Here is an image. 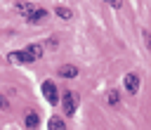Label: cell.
<instances>
[{
  "mask_svg": "<svg viewBox=\"0 0 151 130\" xmlns=\"http://www.w3.org/2000/svg\"><path fill=\"white\" fill-rule=\"evenodd\" d=\"M61 106H64V113H66V116H76V109H78V95H76L73 90H64Z\"/></svg>",
  "mask_w": 151,
  "mask_h": 130,
  "instance_id": "6da1fadb",
  "label": "cell"
},
{
  "mask_svg": "<svg viewBox=\"0 0 151 130\" xmlns=\"http://www.w3.org/2000/svg\"><path fill=\"white\" fill-rule=\"evenodd\" d=\"M47 19V9L45 7H33L28 14H26V21L28 24H42Z\"/></svg>",
  "mask_w": 151,
  "mask_h": 130,
  "instance_id": "7a4b0ae2",
  "label": "cell"
},
{
  "mask_svg": "<svg viewBox=\"0 0 151 130\" xmlns=\"http://www.w3.org/2000/svg\"><path fill=\"white\" fill-rule=\"evenodd\" d=\"M42 95H45V99H47L50 104H57V99H59V95H57V85H54L52 80H45V83H42Z\"/></svg>",
  "mask_w": 151,
  "mask_h": 130,
  "instance_id": "3957f363",
  "label": "cell"
},
{
  "mask_svg": "<svg viewBox=\"0 0 151 130\" xmlns=\"http://www.w3.org/2000/svg\"><path fill=\"white\" fill-rule=\"evenodd\" d=\"M9 61L12 64H28V61H33V57L26 50H17V52H9Z\"/></svg>",
  "mask_w": 151,
  "mask_h": 130,
  "instance_id": "277c9868",
  "label": "cell"
},
{
  "mask_svg": "<svg viewBox=\"0 0 151 130\" xmlns=\"http://www.w3.org/2000/svg\"><path fill=\"white\" fill-rule=\"evenodd\" d=\"M123 85H125V90L132 92V95L139 92V76H137V73H127L125 80H123Z\"/></svg>",
  "mask_w": 151,
  "mask_h": 130,
  "instance_id": "5b68a950",
  "label": "cell"
},
{
  "mask_svg": "<svg viewBox=\"0 0 151 130\" xmlns=\"http://www.w3.org/2000/svg\"><path fill=\"white\" fill-rule=\"evenodd\" d=\"M61 78H76L78 76V69L73 66V64H64V66H59V71H57Z\"/></svg>",
  "mask_w": 151,
  "mask_h": 130,
  "instance_id": "8992f818",
  "label": "cell"
},
{
  "mask_svg": "<svg viewBox=\"0 0 151 130\" xmlns=\"http://www.w3.org/2000/svg\"><path fill=\"white\" fill-rule=\"evenodd\" d=\"M26 52H28V54L33 57V61H35V59H40V57H42V52H45V47H42L40 43H38V45L33 43V45H28V47H26Z\"/></svg>",
  "mask_w": 151,
  "mask_h": 130,
  "instance_id": "52a82bcc",
  "label": "cell"
},
{
  "mask_svg": "<svg viewBox=\"0 0 151 130\" xmlns=\"http://www.w3.org/2000/svg\"><path fill=\"white\" fill-rule=\"evenodd\" d=\"M38 125H40V116H38L35 111H28V113H26V128L35 130Z\"/></svg>",
  "mask_w": 151,
  "mask_h": 130,
  "instance_id": "ba28073f",
  "label": "cell"
},
{
  "mask_svg": "<svg viewBox=\"0 0 151 130\" xmlns=\"http://www.w3.org/2000/svg\"><path fill=\"white\" fill-rule=\"evenodd\" d=\"M47 128H50V130H66V123H64L59 116H52L50 123H47Z\"/></svg>",
  "mask_w": 151,
  "mask_h": 130,
  "instance_id": "9c48e42d",
  "label": "cell"
},
{
  "mask_svg": "<svg viewBox=\"0 0 151 130\" xmlns=\"http://www.w3.org/2000/svg\"><path fill=\"white\" fill-rule=\"evenodd\" d=\"M14 7H17V9H19V12L24 14V17H26V14H28V12H31V9L35 7V5H31V2H24V0H19V2H14Z\"/></svg>",
  "mask_w": 151,
  "mask_h": 130,
  "instance_id": "30bf717a",
  "label": "cell"
},
{
  "mask_svg": "<svg viewBox=\"0 0 151 130\" xmlns=\"http://www.w3.org/2000/svg\"><path fill=\"white\" fill-rule=\"evenodd\" d=\"M54 14H57L59 19H71V9H68V7H61V5L54 7Z\"/></svg>",
  "mask_w": 151,
  "mask_h": 130,
  "instance_id": "8fae6325",
  "label": "cell"
},
{
  "mask_svg": "<svg viewBox=\"0 0 151 130\" xmlns=\"http://www.w3.org/2000/svg\"><path fill=\"white\" fill-rule=\"evenodd\" d=\"M106 99H109V104H118V99H120V97H118V92H116V90H111Z\"/></svg>",
  "mask_w": 151,
  "mask_h": 130,
  "instance_id": "7c38bea8",
  "label": "cell"
},
{
  "mask_svg": "<svg viewBox=\"0 0 151 130\" xmlns=\"http://www.w3.org/2000/svg\"><path fill=\"white\" fill-rule=\"evenodd\" d=\"M142 35H144V43H146V47H149V50H151V33H146V31H144V33H142Z\"/></svg>",
  "mask_w": 151,
  "mask_h": 130,
  "instance_id": "4fadbf2b",
  "label": "cell"
},
{
  "mask_svg": "<svg viewBox=\"0 0 151 130\" xmlns=\"http://www.w3.org/2000/svg\"><path fill=\"white\" fill-rule=\"evenodd\" d=\"M57 45H59V40H54V38H50V40H47V47H52V50H54Z\"/></svg>",
  "mask_w": 151,
  "mask_h": 130,
  "instance_id": "5bb4252c",
  "label": "cell"
},
{
  "mask_svg": "<svg viewBox=\"0 0 151 130\" xmlns=\"http://www.w3.org/2000/svg\"><path fill=\"white\" fill-rule=\"evenodd\" d=\"M106 2H109L111 7H120V2H123V0H106Z\"/></svg>",
  "mask_w": 151,
  "mask_h": 130,
  "instance_id": "9a60e30c",
  "label": "cell"
},
{
  "mask_svg": "<svg viewBox=\"0 0 151 130\" xmlns=\"http://www.w3.org/2000/svg\"><path fill=\"white\" fill-rule=\"evenodd\" d=\"M0 109H7V99H5L2 95H0Z\"/></svg>",
  "mask_w": 151,
  "mask_h": 130,
  "instance_id": "2e32d148",
  "label": "cell"
}]
</instances>
